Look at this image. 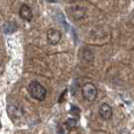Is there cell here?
<instances>
[{"label": "cell", "mask_w": 134, "mask_h": 134, "mask_svg": "<svg viewBox=\"0 0 134 134\" xmlns=\"http://www.w3.org/2000/svg\"><path fill=\"white\" fill-rule=\"evenodd\" d=\"M19 16L25 21H30L34 17V14H32L30 7L26 5V4L21 5L19 8Z\"/></svg>", "instance_id": "5b68a950"}, {"label": "cell", "mask_w": 134, "mask_h": 134, "mask_svg": "<svg viewBox=\"0 0 134 134\" xmlns=\"http://www.w3.org/2000/svg\"><path fill=\"white\" fill-rule=\"evenodd\" d=\"M99 114L104 120H110L113 116V110H112L110 105L104 103L99 108Z\"/></svg>", "instance_id": "277c9868"}, {"label": "cell", "mask_w": 134, "mask_h": 134, "mask_svg": "<svg viewBox=\"0 0 134 134\" xmlns=\"http://www.w3.org/2000/svg\"><path fill=\"white\" fill-rule=\"evenodd\" d=\"M71 15L74 19H81L85 16V8L82 6H74L71 8Z\"/></svg>", "instance_id": "52a82bcc"}, {"label": "cell", "mask_w": 134, "mask_h": 134, "mask_svg": "<svg viewBox=\"0 0 134 134\" xmlns=\"http://www.w3.org/2000/svg\"><path fill=\"white\" fill-rule=\"evenodd\" d=\"M76 126H77V120H76V119H69V120L66 121V123L64 124V128H65L67 131L73 130Z\"/></svg>", "instance_id": "ba28073f"}, {"label": "cell", "mask_w": 134, "mask_h": 134, "mask_svg": "<svg viewBox=\"0 0 134 134\" xmlns=\"http://www.w3.org/2000/svg\"><path fill=\"white\" fill-rule=\"evenodd\" d=\"M28 92L34 99L37 101H43L47 97V89L36 81H32L29 83Z\"/></svg>", "instance_id": "6da1fadb"}, {"label": "cell", "mask_w": 134, "mask_h": 134, "mask_svg": "<svg viewBox=\"0 0 134 134\" xmlns=\"http://www.w3.org/2000/svg\"><path fill=\"white\" fill-rule=\"evenodd\" d=\"M60 38H62V34L60 32V30L54 29V28L48 29L47 34V40L49 44H52V46L58 44L60 41Z\"/></svg>", "instance_id": "3957f363"}, {"label": "cell", "mask_w": 134, "mask_h": 134, "mask_svg": "<svg viewBox=\"0 0 134 134\" xmlns=\"http://www.w3.org/2000/svg\"><path fill=\"white\" fill-rule=\"evenodd\" d=\"M82 93H83V97L86 100L89 102H93L96 100V98L98 96V89L95 84L91 83V82H87L83 85Z\"/></svg>", "instance_id": "7a4b0ae2"}, {"label": "cell", "mask_w": 134, "mask_h": 134, "mask_svg": "<svg viewBox=\"0 0 134 134\" xmlns=\"http://www.w3.org/2000/svg\"><path fill=\"white\" fill-rule=\"evenodd\" d=\"M7 113L10 116L11 119H16L19 118L20 115H22V110L19 107V105H9L7 108Z\"/></svg>", "instance_id": "8992f818"}]
</instances>
